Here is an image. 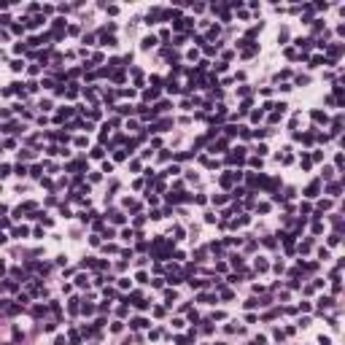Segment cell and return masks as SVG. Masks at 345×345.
<instances>
[{
    "label": "cell",
    "instance_id": "5b68a950",
    "mask_svg": "<svg viewBox=\"0 0 345 345\" xmlns=\"http://www.w3.org/2000/svg\"><path fill=\"white\" fill-rule=\"evenodd\" d=\"M256 270H259V272L267 270V262H264V259H256Z\"/></svg>",
    "mask_w": 345,
    "mask_h": 345
},
{
    "label": "cell",
    "instance_id": "6da1fadb",
    "mask_svg": "<svg viewBox=\"0 0 345 345\" xmlns=\"http://www.w3.org/2000/svg\"><path fill=\"white\" fill-rule=\"evenodd\" d=\"M305 194H307V197H316V194H318V183H310V186H307V191H305Z\"/></svg>",
    "mask_w": 345,
    "mask_h": 345
},
{
    "label": "cell",
    "instance_id": "277c9868",
    "mask_svg": "<svg viewBox=\"0 0 345 345\" xmlns=\"http://www.w3.org/2000/svg\"><path fill=\"white\" fill-rule=\"evenodd\" d=\"M313 119H316V122H326V113H321V111H313Z\"/></svg>",
    "mask_w": 345,
    "mask_h": 345
},
{
    "label": "cell",
    "instance_id": "3957f363",
    "mask_svg": "<svg viewBox=\"0 0 345 345\" xmlns=\"http://www.w3.org/2000/svg\"><path fill=\"white\" fill-rule=\"evenodd\" d=\"M154 43H156V38H154V35H149V38L143 41V49H151V46H154Z\"/></svg>",
    "mask_w": 345,
    "mask_h": 345
},
{
    "label": "cell",
    "instance_id": "7a4b0ae2",
    "mask_svg": "<svg viewBox=\"0 0 345 345\" xmlns=\"http://www.w3.org/2000/svg\"><path fill=\"white\" fill-rule=\"evenodd\" d=\"M146 324H149V321H143V318H135V321H132V329H143Z\"/></svg>",
    "mask_w": 345,
    "mask_h": 345
}]
</instances>
